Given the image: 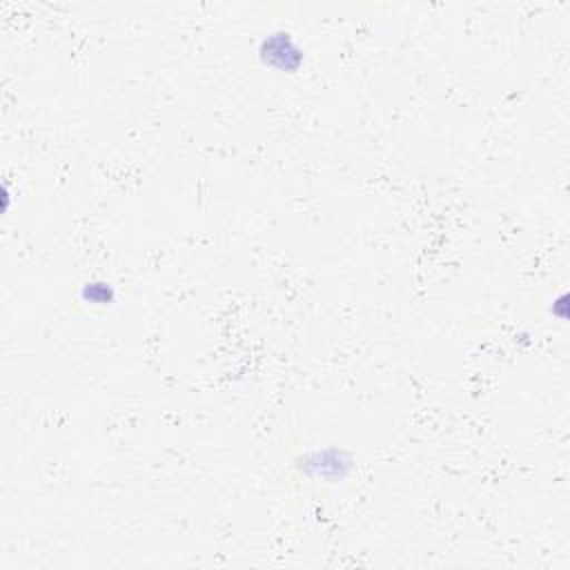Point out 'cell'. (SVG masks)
Returning <instances> with one entry per match:
<instances>
[{"label":"cell","mask_w":570,"mask_h":570,"mask_svg":"<svg viewBox=\"0 0 570 570\" xmlns=\"http://www.w3.org/2000/svg\"><path fill=\"white\" fill-rule=\"evenodd\" d=\"M296 468L305 476L321 479L327 483H338L352 474L354 456L345 448L325 445V448H314L301 454L296 459Z\"/></svg>","instance_id":"cell-1"},{"label":"cell","mask_w":570,"mask_h":570,"mask_svg":"<svg viewBox=\"0 0 570 570\" xmlns=\"http://www.w3.org/2000/svg\"><path fill=\"white\" fill-rule=\"evenodd\" d=\"M258 60L281 73H296L305 65V51L294 33L276 29L258 42Z\"/></svg>","instance_id":"cell-2"},{"label":"cell","mask_w":570,"mask_h":570,"mask_svg":"<svg viewBox=\"0 0 570 570\" xmlns=\"http://www.w3.org/2000/svg\"><path fill=\"white\" fill-rule=\"evenodd\" d=\"M80 298H82L85 303H89V305H100V307H102V305H111V303L116 301V289H114L111 283L94 278V281H87V283L82 285Z\"/></svg>","instance_id":"cell-3"}]
</instances>
